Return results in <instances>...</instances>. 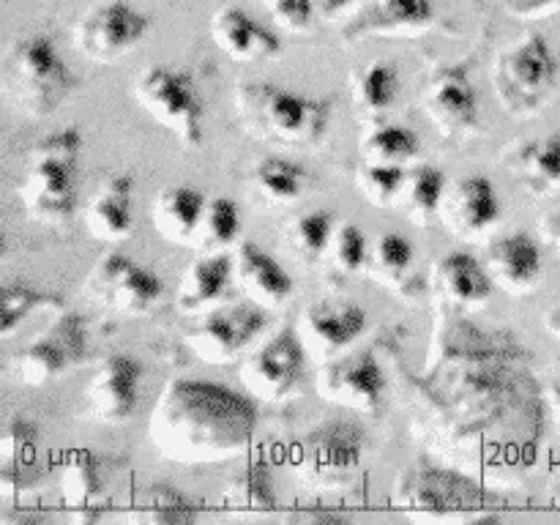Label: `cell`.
I'll return each mask as SVG.
<instances>
[{"label": "cell", "instance_id": "cell-29", "mask_svg": "<svg viewBox=\"0 0 560 525\" xmlns=\"http://www.w3.org/2000/svg\"><path fill=\"white\" fill-rule=\"evenodd\" d=\"M219 503H222V512L235 520H257L277 512V495H273L268 465L262 459H255L235 470L224 485Z\"/></svg>", "mask_w": 560, "mask_h": 525}, {"label": "cell", "instance_id": "cell-13", "mask_svg": "<svg viewBox=\"0 0 560 525\" xmlns=\"http://www.w3.org/2000/svg\"><path fill=\"white\" fill-rule=\"evenodd\" d=\"M317 397L339 408L377 413L386 397V375L372 348L345 350L337 359L320 364L315 375Z\"/></svg>", "mask_w": 560, "mask_h": 525}, {"label": "cell", "instance_id": "cell-3", "mask_svg": "<svg viewBox=\"0 0 560 525\" xmlns=\"http://www.w3.org/2000/svg\"><path fill=\"white\" fill-rule=\"evenodd\" d=\"M80 151L82 135L74 126L42 137L25 151L16 197L36 224L58 228L74 213Z\"/></svg>", "mask_w": 560, "mask_h": 525}, {"label": "cell", "instance_id": "cell-14", "mask_svg": "<svg viewBox=\"0 0 560 525\" xmlns=\"http://www.w3.org/2000/svg\"><path fill=\"white\" fill-rule=\"evenodd\" d=\"M304 345H301L295 328H282L271 339L252 350L241 364V383L246 394L262 402H282L299 388L304 375Z\"/></svg>", "mask_w": 560, "mask_h": 525}, {"label": "cell", "instance_id": "cell-38", "mask_svg": "<svg viewBox=\"0 0 560 525\" xmlns=\"http://www.w3.org/2000/svg\"><path fill=\"white\" fill-rule=\"evenodd\" d=\"M366 252H370V241L364 238V233L355 224H337L331 241H328L326 255L320 260L326 279H337L339 282V279L355 277V273L364 271Z\"/></svg>", "mask_w": 560, "mask_h": 525}, {"label": "cell", "instance_id": "cell-44", "mask_svg": "<svg viewBox=\"0 0 560 525\" xmlns=\"http://www.w3.org/2000/svg\"><path fill=\"white\" fill-rule=\"evenodd\" d=\"M498 3L517 20H541L558 9V0H498Z\"/></svg>", "mask_w": 560, "mask_h": 525}, {"label": "cell", "instance_id": "cell-40", "mask_svg": "<svg viewBox=\"0 0 560 525\" xmlns=\"http://www.w3.org/2000/svg\"><path fill=\"white\" fill-rule=\"evenodd\" d=\"M405 175L408 173L402 170V164L364 162L355 170V184H359L366 202H372L375 208H397L405 186Z\"/></svg>", "mask_w": 560, "mask_h": 525}, {"label": "cell", "instance_id": "cell-37", "mask_svg": "<svg viewBox=\"0 0 560 525\" xmlns=\"http://www.w3.org/2000/svg\"><path fill=\"white\" fill-rule=\"evenodd\" d=\"M359 148L364 162L370 164H405L419 153L421 142L408 126L377 124L366 129Z\"/></svg>", "mask_w": 560, "mask_h": 525}, {"label": "cell", "instance_id": "cell-23", "mask_svg": "<svg viewBox=\"0 0 560 525\" xmlns=\"http://www.w3.org/2000/svg\"><path fill=\"white\" fill-rule=\"evenodd\" d=\"M233 288V257L206 252L186 266L175 293V310L180 315H206L217 306L228 304Z\"/></svg>", "mask_w": 560, "mask_h": 525}, {"label": "cell", "instance_id": "cell-25", "mask_svg": "<svg viewBox=\"0 0 560 525\" xmlns=\"http://www.w3.org/2000/svg\"><path fill=\"white\" fill-rule=\"evenodd\" d=\"M485 268L495 288L512 295L534 293L541 277V252L530 235H503L487 246Z\"/></svg>", "mask_w": 560, "mask_h": 525}, {"label": "cell", "instance_id": "cell-21", "mask_svg": "<svg viewBox=\"0 0 560 525\" xmlns=\"http://www.w3.org/2000/svg\"><path fill=\"white\" fill-rule=\"evenodd\" d=\"M435 304L446 310H481L492 299V279L485 262L468 252H446L430 273Z\"/></svg>", "mask_w": 560, "mask_h": 525}, {"label": "cell", "instance_id": "cell-17", "mask_svg": "<svg viewBox=\"0 0 560 525\" xmlns=\"http://www.w3.org/2000/svg\"><path fill=\"white\" fill-rule=\"evenodd\" d=\"M366 312L353 301H312L295 320L306 359L326 364L342 355L364 334Z\"/></svg>", "mask_w": 560, "mask_h": 525}, {"label": "cell", "instance_id": "cell-5", "mask_svg": "<svg viewBox=\"0 0 560 525\" xmlns=\"http://www.w3.org/2000/svg\"><path fill=\"white\" fill-rule=\"evenodd\" d=\"M392 509L424 523H470L492 517L485 512V492L479 487L430 463H416L397 476Z\"/></svg>", "mask_w": 560, "mask_h": 525}, {"label": "cell", "instance_id": "cell-6", "mask_svg": "<svg viewBox=\"0 0 560 525\" xmlns=\"http://www.w3.org/2000/svg\"><path fill=\"white\" fill-rule=\"evenodd\" d=\"M558 80V58L539 31H525L492 63L498 102L512 118H534Z\"/></svg>", "mask_w": 560, "mask_h": 525}, {"label": "cell", "instance_id": "cell-27", "mask_svg": "<svg viewBox=\"0 0 560 525\" xmlns=\"http://www.w3.org/2000/svg\"><path fill=\"white\" fill-rule=\"evenodd\" d=\"M206 195L191 186H167L151 202V224L167 244L195 249L200 235Z\"/></svg>", "mask_w": 560, "mask_h": 525}, {"label": "cell", "instance_id": "cell-45", "mask_svg": "<svg viewBox=\"0 0 560 525\" xmlns=\"http://www.w3.org/2000/svg\"><path fill=\"white\" fill-rule=\"evenodd\" d=\"M350 5H353V0H315L317 20H326V22L339 20V16L348 14Z\"/></svg>", "mask_w": 560, "mask_h": 525}, {"label": "cell", "instance_id": "cell-35", "mask_svg": "<svg viewBox=\"0 0 560 525\" xmlns=\"http://www.w3.org/2000/svg\"><path fill=\"white\" fill-rule=\"evenodd\" d=\"M399 93V71L388 60H375V63L355 69L350 74V98L353 107L364 120H375L397 102Z\"/></svg>", "mask_w": 560, "mask_h": 525}, {"label": "cell", "instance_id": "cell-43", "mask_svg": "<svg viewBox=\"0 0 560 525\" xmlns=\"http://www.w3.org/2000/svg\"><path fill=\"white\" fill-rule=\"evenodd\" d=\"M282 520L284 523H295V525H328V523H345V520H348V514L315 503V506H310V509L295 506V509H290V512H282Z\"/></svg>", "mask_w": 560, "mask_h": 525}, {"label": "cell", "instance_id": "cell-15", "mask_svg": "<svg viewBox=\"0 0 560 525\" xmlns=\"http://www.w3.org/2000/svg\"><path fill=\"white\" fill-rule=\"evenodd\" d=\"M421 109L443 140L463 142L479 135V98L463 66H438L421 91Z\"/></svg>", "mask_w": 560, "mask_h": 525}, {"label": "cell", "instance_id": "cell-46", "mask_svg": "<svg viewBox=\"0 0 560 525\" xmlns=\"http://www.w3.org/2000/svg\"><path fill=\"white\" fill-rule=\"evenodd\" d=\"M541 235H545L547 244H550L552 249H556V255L560 257V211L545 217V222H541Z\"/></svg>", "mask_w": 560, "mask_h": 525}, {"label": "cell", "instance_id": "cell-7", "mask_svg": "<svg viewBox=\"0 0 560 525\" xmlns=\"http://www.w3.org/2000/svg\"><path fill=\"white\" fill-rule=\"evenodd\" d=\"M364 435L350 421H328L306 432L293 448V476L301 487L317 492L342 490L359 474Z\"/></svg>", "mask_w": 560, "mask_h": 525}, {"label": "cell", "instance_id": "cell-20", "mask_svg": "<svg viewBox=\"0 0 560 525\" xmlns=\"http://www.w3.org/2000/svg\"><path fill=\"white\" fill-rule=\"evenodd\" d=\"M441 222L457 238H481L501 222V202L490 178L468 175L446 186L441 202Z\"/></svg>", "mask_w": 560, "mask_h": 525}, {"label": "cell", "instance_id": "cell-47", "mask_svg": "<svg viewBox=\"0 0 560 525\" xmlns=\"http://www.w3.org/2000/svg\"><path fill=\"white\" fill-rule=\"evenodd\" d=\"M545 399H547V405H550V413H552V419H556V424L560 430V386H547Z\"/></svg>", "mask_w": 560, "mask_h": 525}, {"label": "cell", "instance_id": "cell-24", "mask_svg": "<svg viewBox=\"0 0 560 525\" xmlns=\"http://www.w3.org/2000/svg\"><path fill=\"white\" fill-rule=\"evenodd\" d=\"M211 38L228 58L238 63L271 60L282 52V42L273 31L252 20L241 5H222L211 16Z\"/></svg>", "mask_w": 560, "mask_h": 525}, {"label": "cell", "instance_id": "cell-28", "mask_svg": "<svg viewBox=\"0 0 560 525\" xmlns=\"http://www.w3.org/2000/svg\"><path fill=\"white\" fill-rule=\"evenodd\" d=\"M503 167L534 197L560 189V131L509 148Z\"/></svg>", "mask_w": 560, "mask_h": 525}, {"label": "cell", "instance_id": "cell-9", "mask_svg": "<svg viewBox=\"0 0 560 525\" xmlns=\"http://www.w3.org/2000/svg\"><path fill=\"white\" fill-rule=\"evenodd\" d=\"M85 293L104 310L126 317H145L162 301L164 284L135 257L104 252L85 277Z\"/></svg>", "mask_w": 560, "mask_h": 525}, {"label": "cell", "instance_id": "cell-8", "mask_svg": "<svg viewBox=\"0 0 560 525\" xmlns=\"http://www.w3.org/2000/svg\"><path fill=\"white\" fill-rule=\"evenodd\" d=\"M135 98L148 118L167 129L184 148L202 145V102L186 71L151 66L135 80Z\"/></svg>", "mask_w": 560, "mask_h": 525}, {"label": "cell", "instance_id": "cell-1", "mask_svg": "<svg viewBox=\"0 0 560 525\" xmlns=\"http://www.w3.org/2000/svg\"><path fill=\"white\" fill-rule=\"evenodd\" d=\"M257 410L241 394L206 381H170L151 413V443L173 463H224L249 446Z\"/></svg>", "mask_w": 560, "mask_h": 525}, {"label": "cell", "instance_id": "cell-12", "mask_svg": "<svg viewBox=\"0 0 560 525\" xmlns=\"http://www.w3.org/2000/svg\"><path fill=\"white\" fill-rule=\"evenodd\" d=\"M148 27H151V20L140 14L135 5L124 0H109V3L93 5L77 20L71 42L82 58L93 63H113L142 42Z\"/></svg>", "mask_w": 560, "mask_h": 525}, {"label": "cell", "instance_id": "cell-32", "mask_svg": "<svg viewBox=\"0 0 560 525\" xmlns=\"http://www.w3.org/2000/svg\"><path fill=\"white\" fill-rule=\"evenodd\" d=\"M124 517L135 525H180L195 523L197 506L175 487L151 485L129 498Z\"/></svg>", "mask_w": 560, "mask_h": 525}, {"label": "cell", "instance_id": "cell-22", "mask_svg": "<svg viewBox=\"0 0 560 525\" xmlns=\"http://www.w3.org/2000/svg\"><path fill=\"white\" fill-rule=\"evenodd\" d=\"M233 282L244 290L246 301L262 306V310H279L293 299L290 273L255 241H241L235 249Z\"/></svg>", "mask_w": 560, "mask_h": 525}, {"label": "cell", "instance_id": "cell-39", "mask_svg": "<svg viewBox=\"0 0 560 525\" xmlns=\"http://www.w3.org/2000/svg\"><path fill=\"white\" fill-rule=\"evenodd\" d=\"M241 233V213L238 206L228 197H213L206 202V213H202L200 235H197V246L200 252H222L238 241Z\"/></svg>", "mask_w": 560, "mask_h": 525}, {"label": "cell", "instance_id": "cell-36", "mask_svg": "<svg viewBox=\"0 0 560 525\" xmlns=\"http://www.w3.org/2000/svg\"><path fill=\"white\" fill-rule=\"evenodd\" d=\"M334 217L328 211H306L282 228V244L301 266H317L328 249L334 233Z\"/></svg>", "mask_w": 560, "mask_h": 525}, {"label": "cell", "instance_id": "cell-10", "mask_svg": "<svg viewBox=\"0 0 560 525\" xmlns=\"http://www.w3.org/2000/svg\"><path fill=\"white\" fill-rule=\"evenodd\" d=\"M262 328H266L262 306L252 304V301H246V304H222L200 315L197 326L184 334V345L202 364H233L260 337Z\"/></svg>", "mask_w": 560, "mask_h": 525}, {"label": "cell", "instance_id": "cell-34", "mask_svg": "<svg viewBox=\"0 0 560 525\" xmlns=\"http://www.w3.org/2000/svg\"><path fill=\"white\" fill-rule=\"evenodd\" d=\"M446 175L430 164H419L405 175L402 195H399L397 208L405 213L416 228H430L435 219H441V202L446 195Z\"/></svg>", "mask_w": 560, "mask_h": 525}, {"label": "cell", "instance_id": "cell-4", "mask_svg": "<svg viewBox=\"0 0 560 525\" xmlns=\"http://www.w3.org/2000/svg\"><path fill=\"white\" fill-rule=\"evenodd\" d=\"M5 96L22 115L42 118L58 109L74 88L69 66L44 33L16 38L3 60Z\"/></svg>", "mask_w": 560, "mask_h": 525}, {"label": "cell", "instance_id": "cell-18", "mask_svg": "<svg viewBox=\"0 0 560 525\" xmlns=\"http://www.w3.org/2000/svg\"><path fill=\"white\" fill-rule=\"evenodd\" d=\"M60 503L71 523H98L109 512L113 490L104 481L102 457L88 448H71L60 465Z\"/></svg>", "mask_w": 560, "mask_h": 525}, {"label": "cell", "instance_id": "cell-42", "mask_svg": "<svg viewBox=\"0 0 560 525\" xmlns=\"http://www.w3.org/2000/svg\"><path fill=\"white\" fill-rule=\"evenodd\" d=\"M273 22L290 33H310L317 20L315 0H266Z\"/></svg>", "mask_w": 560, "mask_h": 525}, {"label": "cell", "instance_id": "cell-31", "mask_svg": "<svg viewBox=\"0 0 560 525\" xmlns=\"http://www.w3.org/2000/svg\"><path fill=\"white\" fill-rule=\"evenodd\" d=\"M38 430L27 419H11L3 427L0 438V498L16 501L33 485L27 470L33 465V446H36Z\"/></svg>", "mask_w": 560, "mask_h": 525}, {"label": "cell", "instance_id": "cell-41", "mask_svg": "<svg viewBox=\"0 0 560 525\" xmlns=\"http://www.w3.org/2000/svg\"><path fill=\"white\" fill-rule=\"evenodd\" d=\"M49 306H58L60 310L63 304L55 295L36 293L31 288H3V301H0V337H14L33 312L49 310Z\"/></svg>", "mask_w": 560, "mask_h": 525}, {"label": "cell", "instance_id": "cell-2", "mask_svg": "<svg viewBox=\"0 0 560 525\" xmlns=\"http://www.w3.org/2000/svg\"><path fill=\"white\" fill-rule=\"evenodd\" d=\"M241 126L277 148H312L326 137L331 104L273 82H241L233 93Z\"/></svg>", "mask_w": 560, "mask_h": 525}, {"label": "cell", "instance_id": "cell-48", "mask_svg": "<svg viewBox=\"0 0 560 525\" xmlns=\"http://www.w3.org/2000/svg\"><path fill=\"white\" fill-rule=\"evenodd\" d=\"M545 323H547V331H550L556 339H560V306H556V310L545 317Z\"/></svg>", "mask_w": 560, "mask_h": 525}, {"label": "cell", "instance_id": "cell-19", "mask_svg": "<svg viewBox=\"0 0 560 525\" xmlns=\"http://www.w3.org/2000/svg\"><path fill=\"white\" fill-rule=\"evenodd\" d=\"M435 22L432 0H372L348 16L339 31L345 44H359L370 36H421Z\"/></svg>", "mask_w": 560, "mask_h": 525}, {"label": "cell", "instance_id": "cell-33", "mask_svg": "<svg viewBox=\"0 0 560 525\" xmlns=\"http://www.w3.org/2000/svg\"><path fill=\"white\" fill-rule=\"evenodd\" d=\"M416 252L410 241L399 233H381L372 238L366 252L364 273L392 293H402L410 282V268H413Z\"/></svg>", "mask_w": 560, "mask_h": 525}, {"label": "cell", "instance_id": "cell-16", "mask_svg": "<svg viewBox=\"0 0 560 525\" xmlns=\"http://www.w3.org/2000/svg\"><path fill=\"white\" fill-rule=\"evenodd\" d=\"M140 381L142 370L131 355H107L82 392L80 419L104 427L129 421L140 402Z\"/></svg>", "mask_w": 560, "mask_h": 525}, {"label": "cell", "instance_id": "cell-30", "mask_svg": "<svg viewBox=\"0 0 560 525\" xmlns=\"http://www.w3.org/2000/svg\"><path fill=\"white\" fill-rule=\"evenodd\" d=\"M310 189V173L282 156H266L252 167L249 191L260 206L288 208Z\"/></svg>", "mask_w": 560, "mask_h": 525}, {"label": "cell", "instance_id": "cell-11", "mask_svg": "<svg viewBox=\"0 0 560 525\" xmlns=\"http://www.w3.org/2000/svg\"><path fill=\"white\" fill-rule=\"evenodd\" d=\"M85 350V323L74 312H66V315L55 317L31 345H25L14 355L11 370H14L16 381L25 386H47L74 370L77 364H82Z\"/></svg>", "mask_w": 560, "mask_h": 525}, {"label": "cell", "instance_id": "cell-26", "mask_svg": "<svg viewBox=\"0 0 560 525\" xmlns=\"http://www.w3.org/2000/svg\"><path fill=\"white\" fill-rule=\"evenodd\" d=\"M85 230L102 244H120L135 230V178L126 173L113 175L96 189L88 202Z\"/></svg>", "mask_w": 560, "mask_h": 525}]
</instances>
